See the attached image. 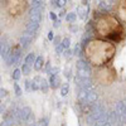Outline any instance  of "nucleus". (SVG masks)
Segmentation results:
<instances>
[{
    "label": "nucleus",
    "instance_id": "nucleus-1",
    "mask_svg": "<svg viewBox=\"0 0 126 126\" xmlns=\"http://www.w3.org/2000/svg\"><path fill=\"white\" fill-rule=\"evenodd\" d=\"M115 53V47L107 42L102 40H91L86 46V54L87 58L93 64H103Z\"/></svg>",
    "mask_w": 126,
    "mask_h": 126
},
{
    "label": "nucleus",
    "instance_id": "nucleus-2",
    "mask_svg": "<svg viewBox=\"0 0 126 126\" xmlns=\"http://www.w3.org/2000/svg\"><path fill=\"white\" fill-rule=\"evenodd\" d=\"M96 32L100 35L107 37V38H111V39H120L121 33H122L117 20L112 16H109V15L101 16L97 20Z\"/></svg>",
    "mask_w": 126,
    "mask_h": 126
},
{
    "label": "nucleus",
    "instance_id": "nucleus-3",
    "mask_svg": "<svg viewBox=\"0 0 126 126\" xmlns=\"http://www.w3.org/2000/svg\"><path fill=\"white\" fill-rule=\"evenodd\" d=\"M42 10H43V8H34L33 6L30 9V12H29V20L40 23V20H42Z\"/></svg>",
    "mask_w": 126,
    "mask_h": 126
},
{
    "label": "nucleus",
    "instance_id": "nucleus-4",
    "mask_svg": "<svg viewBox=\"0 0 126 126\" xmlns=\"http://www.w3.org/2000/svg\"><path fill=\"white\" fill-rule=\"evenodd\" d=\"M38 28H39V23L29 20L27 27H25V32H27V33H29V34H32V35H34L37 32H38Z\"/></svg>",
    "mask_w": 126,
    "mask_h": 126
},
{
    "label": "nucleus",
    "instance_id": "nucleus-5",
    "mask_svg": "<svg viewBox=\"0 0 126 126\" xmlns=\"http://www.w3.org/2000/svg\"><path fill=\"white\" fill-rule=\"evenodd\" d=\"M32 38H33V35L27 33V32H24V34L22 35V38H20V46H22L23 48H28L32 43Z\"/></svg>",
    "mask_w": 126,
    "mask_h": 126
},
{
    "label": "nucleus",
    "instance_id": "nucleus-6",
    "mask_svg": "<svg viewBox=\"0 0 126 126\" xmlns=\"http://www.w3.org/2000/svg\"><path fill=\"white\" fill-rule=\"evenodd\" d=\"M77 14H78V16H79L82 20L86 19V18H87V14H88V6H87V4L79 5V6L77 8Z\"/></svg>",
    "mask_w": 126,
    "mask_h": 126
},
{
    "label": "nucleus",
    "instance_id": "nucleus-7",
    "mask_svg": "<svg viewBox=\"0 0 126 126\" xmlns=\"http://www.w3.org/2000/svg\"><path fill=\"white\" fill-rule=\"evenodd\" d=\"M98 96L94 90H87V103H94L97 102Z\"/></svg>",
    "mask_w": 126,
    "mask_h": 126
},
{
    "label": "nucleus",
    "instance_id": "nucleus-8",
    "mask_svg": "<svg viewBox=\"0 0 126 126\" xmlns=\"http://www.w3.org/2000/svg\"><path fill=\"white\" fill-rule=\"evenodd\" d=\"M49 86L52 88H58L61 86V79L58 78L57 75H50V77H49Z\"/></svg>",
    "mask_w": 126,
    "mask_h": 126
},
{
    "label": "nucleus",
    "instance_id": "nucleus-9",
    "mask_svg": "<svg viewBox=\"0 0 126 126\" xmlns=\"http://www.w3.org/2000/svg\"><path fill=\"white\" fill-rule=\"evenodd\" d=\"M10 48H9V46L5 43L4 40H1V48H0V53H1V57L4 58V59H6L8 58V56L10 54Z\"/></svg>",
    "mask_w": 126,
    "mask_h": 126
},
{
    "label": "nucleus",
    "instance_id": "nucleus-10",
    "mask_svg": "<svg viewBox=\"0 0 126 126\" xmlns=\"http://www.w3.org/2000/svg\"><path fill=\"white\" fill-rule=\"evenodd\" d=\"M42 81H43V78H42V77H39V76L34 77L33 81H32V91H37V90H39V88H40V83H42Z\"/></svg>",
    "mask_w": 126,
    "mask_h": 126
},
{
    "label": "nucleus",
    "instance_id": "nucleus-11",
    "mask_svg": "<svg viewBox=\"0 0 126 126\" xmlns=\"http://www.w3.org/2000/svg\"><path fill=\"white\" fill-rule=\"evenodd\" d=\"M119 14H120L121 19L126 22V0H121V4L119 8Z\"/></svg>",
    "mask_w": 126,
    "mask_h": 126
},
{
    "label": "nucleus",
    "instance_id": "nucleus-12",
    "mask_svg": "<svg viewBox=\"0 0 126 126\" xmlns=\"http://www.w3.org/2000/svg\"><path fill=\"white\" fill-rule=\"evenodd\" d=\"M77 75L81 77L88 78L91 76V68H82V69H77Z\"/></svg>",
    "mask_w": 126,
    "mask_h": 126
},
{
    "label": "nucleus",
    "instance_id": "nucleus-13",
    "mask_svg": "<svg viewBox=\"0 0 126 126\" xmlns=\"http://www.w3.org/2000/svg\"><path fill=\"white\" fill-rule=\"evenodd\" d=\"M111 6H112V3H110V0H105V1L100 3V9H102L103 12H109V10H111Z\"/></svg>",
    "mask_w": 126,
    "mask_h": 126
},
{
    "label": "nucleus",
    "instance_id": "nucleus-14",
    "mask_svg": "<svg viewBox=\"0 0 126 126\" xmlns=\"http://www.w3.org/2000/svg\"><path fill=\"white\" fill-rule=\"evenodd\" d=\"M43 64H44L43 57H37V59H35V62H34V69H37V71L42 69V68H43Z\"/></svg>",
    "mask_w": 126,
    "mask_h": 126
},
{
    "label": "nucleus",
    "instance_id": "nucleus-15",
    "mask_svg": "<svg viewBox=\"0 0 126 126\" xmlns=\"http://www.w3.org/2000/svg\"><path fill=\"white\" fill-rule=\"evenodd\" d=\"M35 54L34 53H29L27 57H25V63H28V64L29 66H32V64H33V63L35 62Z\"/></svg>",
    "mask_w": 126,
    "mask_h": 126
},
{
    "label": "nucleus",
    "instance_id": "nucleus-16",
    "mask_svg": "<svg viewBox=\"0 0 126 126\" xmlns=\"http://www.w3.org/2000/svg\"><path fill=\"white\" fill-rule=\"evenodd\" d=\"M77 69H82V68H90V66H88V63L85 61V59H79L78 62H77Z\"/></svg>",
    "mask_w": 126,
    "mask_h": 126
},
{
    "label": "nucleus",
    "instance_id": "nucleus-17",
    "mask_svg": "<svg viewBox=\"0 0 126 126\" xmlns=\"http://www.w3.org/2000/svg\"><path fill=\"white\" fill-rule=\"evenodd\" d=\"M77 15H78L77 13H68V14H67V16H66L67 22H69V23H75V22H76Z\"/></svg>",
    "mask_w": 126,
    "mask_h": 126
},
{
    "label": "nucleus",
    "instance_id": "nucleus-18",
    "mask_svg": "<svg viewBox=\"0 0 126 126\" xmlns=\"http://www.w3.org/2000/svg\"><path fill=\"white\" fill-rule=\"evenodd\" d=\"M32 6L34 8H44V0H33Z\"/></svg>",
    "mask_w": 126,
    "mask_h": 126
},
{
    "label": "nucleus",
    "instance_id": "nucleus-19",
    "mask_svg": "<svg viewBox=\"0 0 126 126\" xmlns=\"http://www.w3.org/2000/svg\"><path fill=\"white\" fill-rule=\"evenodd\" d=\"M22 69H14V72H13V75H12V77H13V79L14 81H18L19 78H20V76H22Z\"/></svg>",
    "mask_w": 126,
    "mask_h": 126
},
{
    "label": "nucleus",
    "instance_id": "nucleus-20",
    "mask_svg": "<svg viewBox=\"0 0 126 126\" xmlns=\"http://www.w3.org/2000/svg\"><path fill=\"white\" fill-rule=\"evenodd\" d=\"M68 91H69V87H68L67 83H64V85L61 87V94L64 97V96H67V94H68Z\"/></svg>",
    "mask_w": 126,
    "mask_h": 126
},
{
    "label": "nucleus",
    "instance_id": "nucleus-21",
    "mask_svg": "<svg viewBox=\"0 0 126 126\" xmlns=\"http://www.w3.org/2000/svg\"><path fill=\"white\" fill-rule=\"evenodd\" d=\"M61 44L64 47V49H68L69 46H71V39L69 38H63V40L61 42Z\"/></svg>",
    "mask_w": 126,
    "mask_h": 126
},
{
    "label": "nucleus",
    "instance_id": "nucleus-22",
    "mask_svg": "<svg viewBox=\"0 0 126 126\" xmlns=\"http://www.w3.org/2000/svg\"><path fill=\"white\" fill-rule=\"evenodd\" d=\"M48 83H49V82H47L44 78H43V81H42V83H40V90L43 91L44 93L48 91V87H49V86H48Z\"/></svg>",
    "mask_w": 126,
    "mask_h": 126
},
{
    "label": "nucleus",
    "instance_id": "nucleus-23",
    "mask_svg": "<svg viewBox=\"0 0 126 126\" xmlns=\"http://www.w3.org/2000/svg\"><path fill=\"white\" fill-rule=\"evenodd\" d=\"M73 54H75V56H81L82 54V49H81V46L79 44H76L75 46V49H73Z\"/></svg>",
    "mask_w": 126,
    "mask_h": 126
},
{
    "label": "nucleus",
    "instance_id": "nucleus-24",
    "mask_svg": "<svg viewBox=\"0 0 126 126\" xmlns=\"http://www.w3.org/2000/svg\"><path fill=\"white\" fill-rule=\"evenodd\" d=\"M22 72H23V75H29V72H30V66L28 64V63H24V64H23Z\"/></svg>",
    "mask_w": 126,
    "mask_h": 126
},
{
    "label": "nucleus",
    "instance_id": "nucleus-25",
    "mask_svg": "<svg viewBox=\"0 0 126 126\" xmlns=\"http://www.w3.org/2000/svg\"><path fill=\"white\" fill-rule=\"evenodd\" d=\"M14 90H15L16 96H20V94H22V90H20V87L18 86V83H14Z\"/></svg>",
    "mask_w": 126,
    "mask_h": 126
},
{
    "label": "nucleus",
    "instance_id": "nucleus-26",
    "mask_svg": "<svg viewBox=\"0 0 126 126\" xmlns=\"http://www.w3.org/2000/svg\"><path fill=\"white\" fill-rule=\"evenodd\" d=\"M66 3H67V0H57V5L59 8H63V6L66 5Z\"/></svg>",
    "mask_w": 126,
    "mask_h": 126
},
{
    "label": "nucleus",
    "instance_id": "nucleus-27",
    "mask_svg": "<svg viewBox=\"0 0 126 126\" xmlns=\"http://www.w3.org/2000/svg\"><path fill=\"white\" fill-rule=\"evenodd\" d=\"M56 50H57V53H63V50H64V47H63L62 44H58L57 48H56Z\"/></svg>",
    "mask_w": 126,
    "mask_h": 126
},
{
    "label": "nucleus",
    "instance_id": "nucleus-28",
    "mask_svg": "<svg viewBox=\"0 0 126 126\" xmlns=\"http://www.w3.org/2000/svg\"><path fill=\"white\" fill-rule=\"evenodd\" d=\"M25 88L27 91H32V81H25Z\"/></svg>",
    "mask_w": 126,
    "mask_h": 126
},
{
    "label": "nucleus",
    "instance_id": "nucleus-29",
    "mask_svg": "<svg viewBox=\"0 0 126 126\" xmlns=\"http://www.w3.org/2000/svg\"><path fill=\"white\" fill-rule=\"evenodd\" d=\"M38 125H48V120L47 119H40L38 121Z\"/></svg>",
    "mask_w": 126,
    "mask_h": 126
},
{
    "label": "nucleus",
    "instance_id": "nucleus-30",
    "mask_svg": "<svg viewBox=\"0 0 126 126\" xmlns=\"http://www.w3.org/2000/svg\"><path fill=\"white\" fill-rule=\"evenodd\" d=\"M48 39H49V40H53V39H54V34H53V30H50L49 33H48Z\"/></svg>",
    "mask_w": 126,
    "mask_h": 126
},
{
    "label": "nucleus",
    "instance_id": "nucleus-31",
    "mask_svg": "<svg viewBox=\"0 0 126 126\" xmlns=\"http://www.w3.org/2000/svg\"><path fill=\"white\" fill-rule=\"evenodd\" d=\"M0 93H1V98H3V97H6V96H8V92H6V90H4V88H1V91H0Z\"/></svg>",
    "mask_w": 126,
    "mask_h": 126
},
{
    "label": "nucleus",
    "instance_id": "nucleus-32",
    "mask_svg": "<svg viewBox=\"0 0 126 126\" xmlns=\"http://www.w3.org/2000/svg\"><path fill=\"white\" fill-rule=\"evenodd\" d=\"M49 18H50L52 20H57V15H56L53 12H52V13H49Z\"/></svg>",
    "mask_w": 126,
    "mask_h": 126
},
{
    "label": "nucleus",
    "instance_id": "nucleus-33",
    "mask_svg": "<svg viewBox=\"0 0 126 126\" xmlns=\"http://www.w3.org/2000/svg\"><path fill=\"white\" fill-rule=\"evenodd\" d=\"M59 40H61V38H59V37H56V38L53 39V43H54L56 46H58V44H61V43H59Z\"/></svg>",
    "mask_w": 126,
    "mask_h": 126
},
{
    "label": "nucleus",
    "instance_id": "nucleus-34",
    "mask_svg": "<svg viewBox=\"0 0 126 126\" xmlns=\"http://www.w3.org/2000/svg\"><path fill=\"white\" fill-rule=\"evenodd\" d=\"M59 20H54V27H59Z\"/></svg>",
    "mask_w": 126,
    "mask_h": 126
},
{
    "label": "nucleus",
    "instance_id": "nucleus-35",
    "mask_svg": "<svg viewBox=\"0 0 126 126\" xmlns=\"http://www.w3.org/2000/svg\"><path fill=\"white\" fill-rule=\"evenodd\" d=\"M66 15V12H64V10H62V12L59 13V16H64Z\"/></svg>",
    "mask_w": 126,
    "mask_h": 126
}]
</instances>
